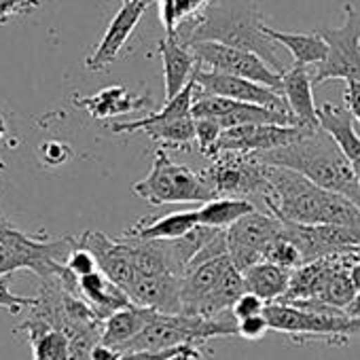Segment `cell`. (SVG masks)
<instances>
[{"label": "cell", "mask_w": 360, "mask_h": 360, "mask_svg": "<svg viewBox=\"0 0 360 360\" xmlns=\"http://www.w3.org/2000/svg\"><path fill=\"white\" fill-rule=\"evenodd\" d=\"M307 129L297 125H242L225 129L219 142L221 153H240V155H261L269 150L284 148L299 140Z\"/></svg>", "instance_id": "cell-11"}, {"label": "cell", "mask_w": 360, "mask_h": 360, "mask_svg": "<svg viewBox=\"0 0 360 360\" xmlns=\"http://www.w3.org/2000/svg\"><path fill=\"white\" fill-rule=\"evenodd\" d=\"M318 123H320V129L333 138V142L358 169L360 167V131L356 129L354 115L345 106L324 102L318 106Z\"/></svg>", "instance_id": "cell-15"}, {"label": "cell", "mask_w": 360, "mask_h": 360, "mask_svg": "<svg viewBox=\"0 0 360 360\" xmlns=\"http://www.w3.org/2000/svg\"><path fill=\"white\" fill-rule=\"evenodd\" d=\"M119 358H121V352L104 343H96L91 349V360H119Z\"/></svg>", "instance_id": "cell-36"}, {"label": "cell", "mask_w": 360, "mask_h": 360, "mask_svg": "<svg viewBox=\"0 0 360 360\" xmlns=\"http://www.w3.org/2000/svg\"><path fill=\"white\" fill-rule=\"evenodd\" d=\"M271 330L307 337V339H328L330 343H347L349 337L360 335V320L347 316L343 309L324 305L320 301H290V303H267L265 314Z\"/></svg>", "instance_id": "cell-4"}, {"label": "cell", "mask_w": 360, "mask_h": 360, "mask_svg": "<svg viewBox=\"0 0 360 360\" xmlns=\"http://www.w3.org/2000/svg\"><path fill=\"white\" fill-rule=\"evenodd\" d=\"M66 269L72 274V278L81 280V278H85V276L98 271L100 267H98L96 257H94L87 248H83V246L79 244V246L70 252V257L66 259Z\"/></svg>", "instance_id": "cell-29"}, {"label": "cell", "mask_w": 360, "mask_h": 360, "mask_svg": "<svg viewBox=\"0 0 360 360\" xmlns=\"http://www.w3.org/2000/svg\"><path fill=\"white\" fill-rule=\"evenodd\" d=\"M159 56L163 60V83H165V102L174 100L195 77L198 60L189 47H185L176 37H165L159 43Z\"/></svg>", "instance_id": "cell-14"}, {"label": "cell", "mask_w": 360, "mask_h": 360, "mask_svg": "<svg viewBox=\"0 0 360 360\" xmlns=\"http://www.w3.org/2000/svg\"><path fill=\"white\" fill-rule=\"evenodd\" d=\"M148 138L163 142L165 146L172 148H189L195 142V119L185 117V119H174V121H163V123H150L142 127Z\"/></svg>", "instance_id": "cell-25"}, {"label": "cell", "mask_w": 360, "mask_h": 360, "mask_svg": "<svg viewBox=\"0 0 360 360\" xmlns=\"http://www.w3.org/2000/svg\"><path fill=\"white\" fill-rule=\"evenodd\" d=\"M189 49L202 68L208 66L214 72H225V75L240 77V79H248V81H255L259 85H265V87L282 94V75L278 70H274L257 53L236 49V47H229L223 43H212V41L193 43V45H189Z\"/></svg>", "instance_id": "cell-8"}, {"label": "cell", "mask_w": 360, "mask_h": 360, "mask_svg": "<svg viewBox=\"0 0 360 360\" xmlns=\"http://www.w3.org/2000/svg\"><path fill=\"white\" fill-rule=\"evenodd\" d=\"M349 278H352V282H354V288L360 292V259L352 265V269H349Z\"/></svg>", "instance_id": "cell-39"}, {"label": "cell", "mask_w": 360, "mask_h": 360, "mask_svg": "<svg viewBox=\"0 0 360 360\" xmlns=\"http://www.w3.org/2000/svg\"><path fill=\"white\" fill-rule=\"evenodd\" d=\"M316 32L328 45V56L311 77L314 85L330 79L360 83V13L345 5V24L341 28H316Z\"/></svg>", "instance_id": "cell-6"}, {"label": "cell", "mask_w": 360, "mask_h": 360, "mask_svg": "<svg viewBox=\"0 0 360 360\" xmlns=\"http://www.w3.org/2000/svg\"><path fill=\"white\" fill-rule=\"evenodd\" d=\"M72 102L77 108L87 110L89 117H94V119H112V117H121V115L136 112V110L150 106V98L136 96V94L127 91L123 85H110V87L100 89L94 96L75 98Z\"/></svg>", "instance_id": "cell-16"}, {"label": "cell", "mask_w": 360, "mask_h": 360, "mask_svg": "<svg viewBox=\"0 0 360 360\" xmlns=\"http://www.w3.org/2000/svg\"><path fill=\"white\" fill-rule=\"evenodd\" d=\"M77 297L83 299L100 320H106L119 309L134 305L129 297L115 282H110L100 269L77 280Z\"/></svg>", "instance_id": "cell-17"}, {"label": "cell", "mask_w": 360, "mask_h": 360, "mask_svg": "<svg viewBox=\"0 0 360 360\" xmlns=\"http://www.w3.org/2000/svg\"><path fill=\"white\" fill-rule=\"evenodd\" d=\"M267 330L271 328L265 316H255V318H246L238 322V335L246 341H261L267 335Z\"/></svg>", "instance_id": "cell-34"}, {"label": "cell", "mask_w": 360, "mask_h": 360, "mask_svg": "<svg viewBox=\"0 0 360 360\" xmlns=\"http://www.w3.org/2000/svg\"><path fill=\"white\" fill-rule=\"evenodd\" d=\"M39 157L47 167H60L64 165L70 157H72V148L64 142L58 140H49L45 144H41L39 148Z\"/></svg>", "instance_id": "cell-31"}, {"label": "cell", "mask_w": 360, "mask_h": 360, "mask_svg": "<svg viewBox=\"0 0 360 360\" xmlns=\"http://www.w3.org/2000/svg\"><path fill=\"white\" fill-rule=\"evenodd\" d=\"M195 94H198V83L195 79L180 91L174 100H167L163 104V108L159 112H153L148 117H142L138 121H125V123H112L110 129L115 134H131V131H138L150 123H163V121H174V119H185V117H193L191 115V108H193V102H195Z\"/></svg>", "instance_id": "cell-22"}, {"label": "cell", "mask_w": 360, "mask_h": 360, "mask_svg": "<svg viewBox=\"0 0 360 360\" xmlns=\"http://www.w3.org/2000/svg\"><path fill=\"white\" fill-rule=\"evenodd\" d=\"M343 100H345V108L354 115L360 127V83L358 81H345Z\"/></svg>", "instance_id": "cell-35"}, {"label": "cell", "mask_w": 360, "mask_h": 360, "mask_svg": "<svg viewBox=\"0 0 360 360\" xmlns=\"http://www.w3.org/2000/svg\"><path fill=\"white\" fill-rule=\"evenodd\" d=\"M200 212V225L208 229L227 231L244 217L257 212V208L248 200L238 198H214L212 202L198 208Z\"/></svg>", "instance_id": "cell-23"}, {"label": "cell", "mask_w": 360, "mask_h": 360, "mask_svg": "<svg viewBox=\"0 0 360 360\" xmlns=\"http://www.w3.org/2000/svg\"><path fill=\"white\" fill-rule=\"evenodd\" d=\"M174 360H204V354L195 345H189V347H185L183 352H180Z\"/></svg>", "instance_id": "cell-37"}, {"label": "cell", "mask_w": 360, "mask_h": 360, "mask_svg": "<svg viewBox=\"0 0 360 360\" xmlns=\"http://www.w3.org/2000/svg\"><path fill=\"white\" fill-rule=\"evenodd\" d=\"M134 193L150 206L167 204H208L217 195L204 183V178L191 167L180 165L159 148L153 159L150 172L131 187Z\"/></svg>", "instance_id": "cell-5"}, {"label": "cell", "mask_w": 360, "mask_h": 360, "mask_svg": "<svg viewBox=\"0 0 360 360\" xmlns=\"http://www.w3.org/2000/svg\"><path fill=\"white\" fill-rule=\"evenodd\" d=\"M280 223H282V221H280ZM263 261L274 263V265L284 267V269H290V271H295L297 267H301V265H303V257H301V252L297 250V246H295L290 240H286V238H284V233H280V236L269 244V248L265 250Z\"/></svg>", "instance_id": "cell-27"}, {"label": "cell", "mask_w": 360, "mask_h": 360, "mask_svg": "<svg viewBox=\"0 0 360 360\" xmlns=\"http://www.w3.org/2000/svg\"><path fill=\"white\" fill-rule=\"evenodd\" d=\"M5 134H7V121H5L3 115H0V140L5 138Z\"/></svg>", "instance_id": "cell-41"}, {"label": "cell", "mask_w": 360, "mask_h": 360, "mask_svg": "<svg viewBox=\"0 0 360 360\" xmlns=\"http://www.w3.org/2000/svg\"><path fill=\"white\" fill-rule=\"evenodd\" d=\"M358 290L354 288V282L349 278V269H339L330 282L326 284V288L320 292L318 299L314 301H320L324 305H330V307H337V309H347L352 305V301L356 299Z\"/></svg>", "instance_id": "cell-26"}, {"label": "cell", "mask_w": 360, "mask_h": 360, "mask_svg": "<svg viewBox=\"0 0 360 360\" xmlns=\"http://www.w3.org/2000/svg\"><path fill=\"white\" fill-rule=\"evenodd\" d=\"M176 39L183 45L212 41L244 49L263 58L280 75L286 72L274 43L263 34V22L252 0H210L206 11L191 22L189 32Z\"/></svg>", "instance_id": "cell-3"}, {"label": "cell", "mask_w": 360, "mask_h": 360, "mask_svg": "<svg viewBox=\"0 0 360 360\" xmlns=\"http://www.w3.org/2000/svg\"><path fill=\"white\" fill-rule=\"evenodd\" d=\"M157 314H159L157 309L138 307V305H129L125 309H119L117 314H112L110 318L104 320L100 343L110 345L115 349H121L125 343H129L134 337H138L157 318Z\"/></svg>", "instance_id": "cell-19"}, {"label": "cell", "mask_w": 360, "mask_h": 360, "mask_svg": "<svg viewBox=\"0 0 360 360\" xmlns=\"http://www.w3.org/2000/svg\"><path fill=\"white\" fill-rule=\"evenodd\" d=\"M202 178L217 198L246 200V195L263 193L267 189L265 163L252 155L221 153L210 159Z\"/></svg>", "instance_id": "cell-7"}, {"label": "cell", "mask_w": 360, "mask_h": 360, "mask_svg": "<svg viewBox=\"0 0 360 360\" xmlns=\"http://www.w3.org/2000/svg\"><path fill=\"white\" fill-rule=\"evenodd\" d=\"M282 96L299 127L320 129L318 106L314 102V81L305 66L295 64L282 75Z\"/></svg>", "instance_id": "cell-13"}, {"label": "cell", "mask_w": 360, "mask_h": 360, "mask_svg": "<svg viewBox=\"0 0 360 360\" xmlns=\"http://www.w3.org/2000/svg\"><path fill=\"white\" fill-rule=\"evenodd\" d=\"M15 231V227L11 225V221H7L3 214H0V240H5L7 236H11Z\"/></svg>", "instance_id": "cell-38"}, {"label": "cell", "mask_w": 360, "mask_h": 360, "mask_svg": "<svg viewBox=\"0 0 360 360\" xmlns=\"http://www.w3.org/2000/svg\"><path fill=\"white\" fill-rule=\"evenodd\" d=\"M252 157H257L265 165L292 169L311 180L314 185L339 193L360 206L356 167L322 129H307L292 144Z\"/></svg>", "instance_id": "cell-2"}, {"label": "cell", "mask_w": 360, "mask_h": 360, "mask_svg": "<svg viewBox=\"0 0 360 360\" xmlns=\"http://www.w3.org/2000/svg\"><path fill=\"white\" fill-rule=\"evenodd\" d=\"M39 303L37 297H22L18 292H11L9 288V276L0 278V307L11 311L13 316L20 314L22 309H32Z\"/></svg>", "instance_id": "cell-30"}, {"label": "cell", "mask_w": 360, "mask_h": 360, "mask_svg": "<svg viewBox=\"0 0 360 360\" xmlns=\"http://www.w3.org/2000/svg\"><path fill=\"white\" fill-rule=\"evenodd\" d=\"M290 276H292L290 269L261 261L244 271V282L248 292L261 297L265 303H276L288 292Z\"/></svg>", "instance_id": "cell-21"}, {"label": "cell", "mask_w": 360, "mask_h": 360, "mask_svg": "<svg viewBox=\"0 0 360 360\" xmlns=\"http://www.w3.org/2000/svg\"><path fill=\"white\" fill-rule=\"evenodd\" d=\"M125 3H138V5H146V7H148V5H153V3H159V0H123V5H125Z\"/></svg>", "instance_id": "cell-42"}, {"label": "cell", "mask_w": 360, "mask_h": 360, "mask_svg": "<svg viewBox=\"0 0 360 360\" xmlns=\"http://www.w3.org/2000/svg\"><path fill=\"white\" fill-rule=\"evenodd\" d=\"M144 11H146V5H138V3H125V5H121V9L117 11V15L110 20V24H108V28H106L100 45L85 60V68L91 70V72L106 70L117 60L119 51L127 43V39L131 37L134 28L140 24Z\"/></svg>", "instance_id": "cell-12"}, {"label": "cell", "mask_w": 360, "mask_h": 360, "mask_svg": "<svg viewBox=\"0 0 360 360\" xmlns=\"http://www.w3.org/2000/svg\"><path fill=\"white\" fill-rule=\"evenodd\" d=\"M210 0H159V18L165 30V37H176L185 22L198 20Z\"/></svg>", "instance_id": "cell-24"}, {"label": "cell", "mask_w": 360, "mask_h": 360, "mask_svg": "<svg viewBox=\"0 0 360 360\" xmlns=\"http://www.w3.org/2000/svg\"><path fill=\"white\" fill-rule=\"evenodd\" d=\"M265 307H267V303H265L261 297H257V295H252V292H244V295L238 299V303L233 305L231 314H233V318L240 322V320H246V318L263 316V314H265Z\"/></svg>", "instance_id": "cell-32"}, {"label": "cell", "mask_w": 360, "mask_h": 360, "mask_svg": "<svg viewBox=\"0 0 360 360\" xmlns=\"http://www.w3.org/2000/svg\"><path fill=\"white\" fill-rule=\"evenodd\" d=\"M193 79H195L198 87L204 94L236 100V102H242V104L265 106V108L280 110V112H290L288 104H286V100H284V96L280 91H274V89L265 87V85L255 83V81L240 79V77H233V75H225V72L204 70L202 66H198Z\"/></svg>", "instance_id": "cell-10"}, {"label": "cell", "mask_w": 360, "mask_h": 360, "mask_svg": "<svg viewBox=\"0 0 360 360\" xmlns=\"http://www.w3.org/2000/svg\"><path fill=\"white\" fill-rule=\"evenodd\" d=\"M356 176H358V187H360V167L356 169Z\"/></svg>", "instance_id": "cell-43"}, {"label": "cell", "mask_w": 360, "mask_h": 360, "mask_svg": "<svg viewBox=\"0 0 360 360\" xmlns=\"http://www.w3.org/2000/svg\"><path fill=\"white\" fill-rule=\"evenodd\" d=\"M267 189L261 193L267 214L284 223L299 225H337L360 231V206L352 200L326 191L305 176L265 165Z\"/></svg>", "instance_id": "cell-1"}, {"label": "cell", "mask_w": 360, "mask_h": 360, "mask_svg": "<svg viewBox=\"0 0 360 360\" xmlns=\"http://www.w3.org/2000/svg\"><path fill=\"white\" fill-rule=\"evenodd\" d=\"M200 225V212L198 210H180L172 212L159 219H144L129 227L123 238L140 240V242H155V240H180L189 236Z\"/></svg>", "instance_id": "cell-18"}, {"label": "cell", "mask_w": 360, "mask_h": 360, "mask_svg": "<svg viewBox=\"0 0 360 360\" xmlns=\"http://www.w3.org/2000/svg\"><path fill=\"white\" fill-rule=\"evenodd\" d=\"M41 0H0V24H7L18 15L37 11Z\"/></svg>", "instance_id": "cell-33"}, {"label": "cell", "mask_w": 360, "mask_h": 360, "mask_svg": "<svg viewBox=\"0 0 360 360\" xmlns=\"http://www.w3.org/2000/svg\"><path fill=\"white\" fill-rule=\"evenodd\" d=\"M223 127L217 119H195V142L204 157L214 159L219 157V142L223 136Z\"/></svg>", "instance_id": "cell-28"}, {"label": "cell", "mask_w": 360, "mask_h": 360, "mask_svg": "<svg viewBox=\"0 0 360 360\" xmlns=\"http://www.w3.org/2000/svg\"><path fill=\"white\" fill-rule=\"evenodd\" d=\"M263 34L278 45H284L292 58L297 66H309V64H322L328 56V45L324 43V39L311 30V32H282V30H274L267 28L263 24Z\"/></svg>", "instance_id": "cell-20"}, {"label": "cell", "mask_w": 360, "mask_h": 360, "mask_svg": "<svg viewBox=\"0 0 360 360\" xmlns=\"http://www.w3.org/2000/svg\"><path fill=\"white\" fill-rule=\"evenodd\" d=\"M282 233V223L263 212H252L227 229V250L229 259L238 271H246L261 263L269 244Z\"/></svg>", "instance_id": "cell-9"}, {"label": "cell", "mask_w": 360, "mask_h": 360, "mask_svg": "<svg viewBox=\"0 0 360 360\" xmlns=\"http://www.w3.org/2000/svg\"><path fill=\"white\" fill-rule=\"evenodd\" d=\"M345 314L352 316V318H356V320H360V292L356 295V299L352 301V305L345 309Z\"/></svg>", "instance_id": "cell-40"}]
</instances>
